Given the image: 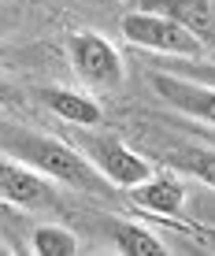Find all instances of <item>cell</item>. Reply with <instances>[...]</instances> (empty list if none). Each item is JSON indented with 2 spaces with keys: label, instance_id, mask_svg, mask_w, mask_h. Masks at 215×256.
<instances>
[{
  "label": "cell",
  "instance_id": "cell-4",
  "mask_svg": "<svg viewBox=\"0 0 215 256\" xmlns=\"http://www.w3.org/2000/svg\"><path fill=\"white\" fill-rule=\"evenodd\" d=\"M67 52H70V64H74L78 78L89 86V90H119L122 86V60L100 34H70L67 41Z\"/></svg>",
  "mask_w": 215,
  "mask_h": 256
},
{
  "label": "cell",
  "instance_id": "cell-3",
  "mask_svg": "<svg viewBox=\"0 0 215 256\" xmlns=\"http://www.w3.org/2000/svg\"><path fill=\"white\" fill-rule=\"evenodd\" d=\"M78 148H82L119 190H134V186H141V182H148L152 174H156V167H152L145 156H138L134 148H126L112 134H82L78 138Z\"/></svg>",
  "mask_w": 215,
  "mask_h": 256
},
{
  "label": "cell",
  "instance_id": "cell-13",
  "mask_svg": "<svg viewBox=\"0 0 215 256\" xmlns=\"http://www.w3.org/2000/svg\"><path fill=\"white\" fill-rule=\"evenodd\" d=\"M193 219L200 226H208V234L215 238V190H208V193H196L193 197Z\"/></svg>",
  "mask_w": 215,
  "mask_h": 256
},
{
  "label": "cell",
  "instance_id": "cell-6",
  "mask_svg": "<svg viewBox=\"0 0 215 256\" xmlns=\"http://www.w3.org/2000/svg\"><path fill=\"white\" fill-rule=\"evenodd\" d=\"M152 86H156V93L164 96L174 112L215 126V86L193 82V78L171 74V70H156V74H152Z\"/></svg>",
  "mask_w": 215,
  "mask_h": 256
},
{
  "label": "cell",
  "instance_id": "cell-10",
  "mask_svg": "<svg viewBox=\"0 0 215 256\" xmlns=\"http://www.w3.org/2000/svg\"><path fill=\"white\" fill-rule=\"evenodd\" d=\"M115 242H119V249L126 256H164L167 252L160 234L148 230V226H138V223H119L115 226Z\"/></svg>",
  "mask_w": 215,
  "mask_h": 256
},
{
  "label": "cell",
  "instance_id": "cell-8",
  "mask_svg": "<svg viewBox=\"0 0 215 256\" xmlns=\"http://www.w3.org/2000/svg\"><path fill=\"white\" fill-rule=\"evenodd\" d=\"M41 104L48 112H56L60 119L74 122V126H96L104 116H100V104L93 100L89 93H78V90H56V86H48V90H41Z\"/></svg>",
  "mask_w": 215,
  "mask_h": 256
},
{
  "label": "cell",
  "instance_id": "cell-7",
  "mask_svg": "<svg viewBox=\"0 0 215 256\" xmlns=\"http://www.w3.org/2000/svg\"><path fill=\"white\" fill-rule=\"evenodd\" d=\"M126 193H130V200L141 212H156V216H182L186 200H190L186 182L174 178L171 171H156L148 182H141V186H134Z\"/></svg>",
  "mask_w": 215,
  "mask_h": 256
},
{
  "label": "cell",
  "instance_id": "cell-11",
  "mask_svg": "<svg viewBox=\"0 0 215 256\" xmlns=\"http://www.w3.org/2000/svg\"><path fill=\"white\" fill-rule=\"evenodd\" d=\"M34 252L38 256H74L78 238L64 226H38L34 230Z\"/></svg>",
  "mask_w": 215,
  "mask_h": 256
},
{
  "label": "cell",
  "instance_id": "cell-12",
  "mask_svg": "<svg viewBox=\"0 0 215 256\" xmlns=\"http://www.w3.org/2000/svg\"><path fill=\"white\" fill-rule=\"evenodd\" d=\"M171 74H182V78H193V82L215 86V64H200V60H182V56H178L171 64Z\"/></svg>",
  "mask_w": 215,
  "mask_h": 256
},
{
  "label": "cell",
  "instance_id": "cell-5",
  "mask_svg": "<svg viewBox=\"0 0 215 256\" xmlns=\"http://www.w3.org/2000/svg\"><path fill=\"white\" fill-rule=\"evenodd\" d=\"M0 197L19 208H56L60 204V190L52 186L48 174H41L38 167L15 160V156H4V164H0Z\"/></svg>",
  "mask_w": 215,
  "mask_h": 256
},
{
  "label": "cell",
  "instance_id": "cell-9",
  "mask_svg": "<svg viewBox=\"0 0 215 256\" xmlns=\"http://www.w3.org/2000/svg\"><path fill=\"white\" fill-rule=\"evenodd\" d=\"M164 160L171 164L174 171L196 178L200 186L215 190V145H212V141H208V145H178V148H167Z\"/></svg>",
  "mask_w": 215,
  "mask_h": 256
},
{
  "label": "cell",
  "instance_id": "cell-1",
  "mask_svg": "<svg viewBox=\"0 0 215 256\" xmlns=\"http://www.w3.org/2000/svg\"><path fill=\"white\" fill-rule=\"evenodd\" d=\"M0 141H4L8 156L38 167L52 182L74 186V190L89 193V197H115V190H119L82 148H70L67 141H60V138L38 134V130H22V126H4L0 130Z\"/></svg>",
  "mask_w": 215,
  "mask_h": 256
},
{
  "label": "cell",
  "instance_id": "cell-14",
  "mask_svg": "<svg viewBox=\"0 0 215 256\" xmlns=\"http://www.w3.org/2000/svg\"><path fill=\"white\" fill-rule=\"evenodd\" d=\"M212 145H215V141H212Z\"/></svg>",
  "mask_w": 215,
  "mask_h": 256
},
{
  "label": "cell",
  "instance_id": "cell-2",
  "mask_svg": "<svg viewBox=\"0 0 215 256\" xmlns=\"http://www.w3.org/2000/svg\"><path fill=\"white\" fill-rule=\"evenodd\" d=\"M122 38L138 48L164 52V56H204V41L193 34L190 22L156 12H130L122 15Z\"/></svg>",
  "mask_w": 215,
  "mask_h": 256
}]
</instances>
